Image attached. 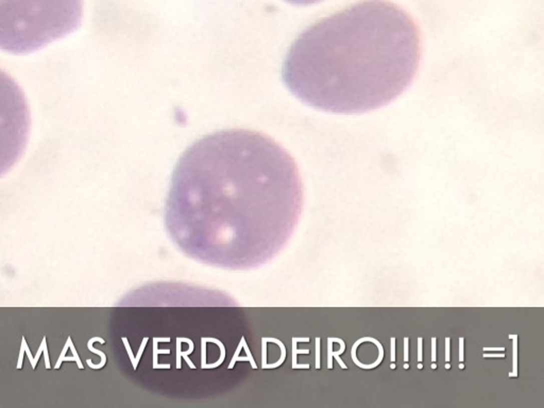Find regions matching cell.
Wrapping results in <instances>:
<instances>
[{
    "instance_id": "obj_1",
    "label": "cell",
    "mask_w": 544,
    "mask_h": 408,
    "mask_svg": "<svg viewBox=\"0 0 544 408\" xmlns=\"http://www.w3.org/2000/svg\"><path fill=\"white\" fill-rule=\"evenodd\" d=\"M302 200L297 164L280 144L251 130H223L181 155L164 225L176 247L197 262L250 270L286 246Z\"/></svg>"
},
{
    "instance_id": "obj_2",
    "label": "cell",
    "mask_w": 544,
    "mask_h": 408,
    "mask_svg": "<svg viewBox=\"0 0 544 408\" xmlns=\"http://www.w3.org/2000/svg\"><path fill=\"white\" fill-rule=\"evenodd\" d=\"M420 60V30L411 17L386 0H364L302 32L285 58L282 77L309 107L358 114L406 91Z\"/></svg>"
},
{
    "instance_id": "obj_3",
    "label": "cell",
    "mask_w": 544,
    "mask_h": 408,
    "mask_svg": "<svg viewBox=\"0 0 544 408\" xmlns=\"http://www.w3.org/2000/svg\"><path fill=\"white\" fill-rule=\"evenodd\" d=\"M82 0H0V50L37 51L80 27Z\"/></svg>"
},
{
    "instance_id": "obj_4",
    "label": "cell",
    "mask_w": 544,
    "mask_h": 408,
    "mask_svg": "<svg viewBox=\"0 0 544 408\" xmlns=\"http://www.w3.org/2000/svg\"><path fill=\"white\" fill-rule=\"evenodd\" d=\"M30 113L21 88L0 69V177L20 161L27 146Z\"/></svg>"
},
{
    "instance_id": "obj_5",
    "label": "cell",
    "mask_w": 544,
    "mask_h": 408,
    "mask_svg": "<svg viewBox=\"0 0 544 408\" xmlns=\"http://www.w3.org/2000/svg\"><path fill=\"white\" fill-rule=\"evenodd\" d=\"M510 339H513V372L509 373V377L517 376V336L509 335Z\"/></svg>"
},
{
    "instance_id": "obj_6",
    "label": "cell",
    "mask_w": 544,
    "mask_h": 408,
    "mask_svg": "<svg viewBox=\"0 0 544 408\" xmlns=\"http://www.w3.org/2000/svg\"><path fill=\"white\" fill-rule=\"evenodd\" d=\"M285 2H287L291 5H296V6H309V5L320 3L322 2V0H285Z\"/></svg>"
},
{
    "instance_id": "obj_7",
    "label": "cell",
    "mask_w": 544,
    "mask_h": 408,
    "mask_svg": "<svg viewBox=\"0 0 544 408\" xmlns=\"http://www.w3.org/2000/svg\"><path fill=\"white\" fill-rule=\"evenodd\" d=\"M445 369H450V338H445Z\"/></svg>"
},
{
    "instance_id": "obj_8",
    "label": "cell",
    "mask_w": 544,
    "mask_h": 408,
    "mask_svg": "<svg viewBox=\"0 0 544 408\" xmlns=\"http://www.w3.org/2000/svg\"><path fill=\"white\" fill-rule=\"evenodd\" d=\"M390 345H391V357H390L391 366H390V368L395 369V364H394V362H395V338L394 337H392L390 339Z\"/></svg>"
},
{
    "instance_id": "obj_9",
    "label": "cell",
    "mask_w": 544,
    "mask_h": 408,
    "mask_svg": "<svg viewBox=\"0 0 544 408\" xmlns=\"http://www.w3.org/2000/svg\"><path fill=\"white\" fill-rule=\"evenodd\" d=\"M408 338L405 337L404 338V361L405 363H406L409 359V355H408Z\"/></svg>"
},
{
    "instance_id": "obj_10",
    "label": "cell",
    "mask_w": 544,
    "mask_h": 408,
    "mask_svg": "<svg viewBox=\"0 0 544 408\" xmlns=\"http://www.w3.org/2000/svg\"><path fill=\"white\" fill-rule=\"evenodd\" d=\"M436 338H431V361L436 362Z\"/></svg>"
},
{
    "instance_id": "obj_11",
    "label": "cell",
    "mask_w": 544,
    "mask_h": 408,
    "mask_svg": "<svg viewBox=\"0 0 544 408\" xmlns=\"http://www.w3.org/2000/svg\"><path fill=\"white\" fill-rule=\"evenodd\" d=\"M418 361L421 363L422 361V338H418Z\"/></svg>"
},
{
    "instance_id": "obj_12",
    "label": "cell",
    "mask_w": 544,
    "mask_h": 408,
    "mask_svg": "<svg viewBox=\"0 0 544 408\" xmlns=\"http://www.w3.org/2000/svg\"><path fill=\"white\" fill-rule=\"evenodd\" d=\"M459 343H460V348H459V361L460 363L463 362V338H459Z\"/></svg>"
},
{
    "instance_id": "obj_13",
    "label": "cell",
    "mask_w": 544,
    "mask_h": 408,
    "mask_svg": "<svg viewBox=\"0 0 544 408\" xmlns=\"http://www.w3.org/2000/svg\"><path fill=\"white\" fill-rule=\"evenodd\" d=\"M483 357H486V358H488V357H505V355H504V354H502V355H500V354H499V355H495V354H494V355H493V354H483Z\"/></svg>"
},
{
    "instance_id": "obj_14",
    "label": "cell",
    "mask_w": 544,
    "mask_h": 408,
    "mask_svg": "<svg viewBox=\"0 0 544 408\" xmlns=\"http://www.w3.org/2000/svg\"><path fill=\"white\" fill-rule=\"evenodd\" d=\"M504 348H483V352L485 351H504Z\"/></svg>"
},
{
    "instance_id": "obj_15",
    "label": "cell",
    "mask_w": 544,
    "mask_h": 408,
    "mask_svg": "<svg viewBox=\"0 0 544 408\" xmlns=\"http://www.w3.org/2000/svg\"><path fill=\"white\" fill-rule=\"evenodd\" d=\"M436 368H437V366H436V363H435V362H433V364H431V369H436Z\"/></svg>"
},
{
    "instance_id": "obj_16",
    "label": "cell",
    "mask_w": 544,
    "mask_h": 408,
    "mask_svg": "<svg viewBox=\"0 0 544 408\" xmlns=\"http://www.w3.org/2000/svg\"><path fill=\"white\" fill-rule=\"evenodd\" d=\"M459 368H460V369H463V368H464V366H463V363H460V364H459Z\"/></svg>"
}]
</instances>
